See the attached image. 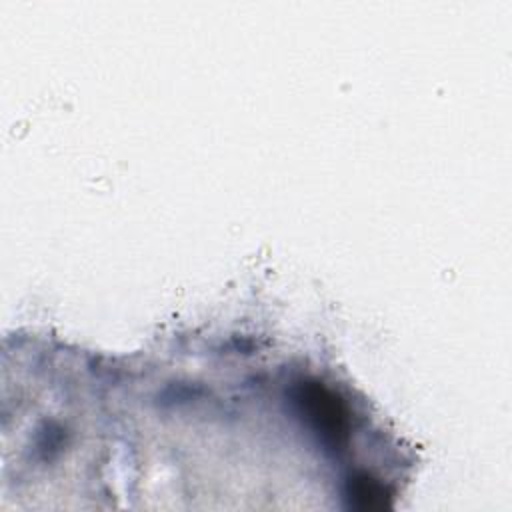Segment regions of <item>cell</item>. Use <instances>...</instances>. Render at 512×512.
I'll list each match as a JSON object with an SVG mask.
<instances>
[{
    "label": "cell",
    "instance_id": "obj_1",
    "mask_svg": "<svg viewBox=\"0 0 512 512\" xmlns=\"http://www.w3.org/2000/svg\"><path fill=\"white\" fill-rule=\"evenodd\" d=\"M346 496L350 506L360 510H382L390 506V494L386 486L364 472L350 476L346 482Z\"/></svg>",
    "mask_w": 512,
    "mask_h": 512
}]
</instances>
